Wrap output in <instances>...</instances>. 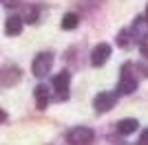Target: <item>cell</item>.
<instances>
[{
	"instance_id": "obj_12",
	"label": "cell",
	"mask_w": 148,
	"mask_h": 145,
	"mask_svg": "<svg viewBox=\"0 0 148 145\" xmlns=\"http://www.w3.org/2000/svg\"><path fill=\"white\" fill-rule=\"evenodd\" d=\"M22 22H29V24H33V22H38V7H27L25 9V18H22Z\"/></svg>"
},
{
	"instance_id": "obj_16",
	"label": "cell",
	"mask_w": 148,
	"mask_h": 145,
	"mask_svg": "<svg viewBox=\"0 0 148 145\" xmlns=\"http://www.w3.org/2000/svg\"><path fill=\"white\" fill-rule=\"evenodd\" d=\"M139 145H148V130H144L142 139H139Z\"/></svg>"
},
{
	"instance_id": "obj_9",
	"label": "cell",
	"mask_w": 148,
	"mask_h": 145,
	"mask_svg": "<svg viewBox=\"0 0 148 145\" xmlns=\"http://www.w3.org/2000/svg\"><path fill=\"white\" fill-rule=\"evenodd\" d=\"M139 127V123H137V119H122L117 123V132L122 134V136H128V134H133Z\"/></svg>"
},
{
	"instance_id": "obj_7",
	"label": "cell",
	"mask_w": 148,
	"mask_h": 145,
	"mask_svg": "<svg viewBox=\"0 0 148 145\" xmlns=\"http://www.w3.org/2000/svg\"><path fill=\"white\" fill-rule=\"evenodd\" d=\"M20 68L18 66H5L0 70V86H16L20 81Z\"/></svg>"
},
{
	"instance_id": "obj_2",
	"label": "cell",
	"mask_w": 148,
	"mask_h": 145,
	"mask_svg": "<svg viewBox=\"0 0 148 145\" xmlns=\"http://www.w3.org/2000/svg\"><path fill=\"white\" fill-rule=\"evenodd\" d=\"M51 66H53V55L51 53H38L33 64H31V72L36 77H44L51 70Z\"/></svg>"
},
{
	"instance_id": "obj_1",
	"label": "cell",
	"mask_w": 148,
	"mask_h": 145,
	"mask_svg": "<svg viewBox=\"0 0 148 145\" xmlns=\"http://www.w3.org/2000/svg\"><path fill=\"white\" fill-rule=\"evenodd\" d=\"M93 139H95V132L86 125H80V127H73L71 132L66 134V141L71 145H91Z\"/></svg>"
},
{
	"instance_id": "obj_18",
	"label": "cell",
	"mask_w": 148,
	"mask_h": 145,
	"mask_svg": "<svg viewBox=\"0 0 148 145\" xmlns=\"http://www.w3.org/2000/svg\"><path fill=\"white\" fill-rule=\"evenodd\" d=\"M146 20H148V7H146Z\"/></svg>"
},
{
	"instance_id": "obj_3",
	"label": "cell",
	"mask_w": 148,
	"mask_h": 145,
	"mask_svg": "<svg viewBox=\"0 0 148 145\" xmlns=\"http://www.w3.org/2000/svg\"><path fill=\"white\" fill-rule=\"evenodd\" d=\"M69 86H71V72L62 70L53 77V90H56V99L62 101L69 97Z\"/></svg>"
},
{
	"instance_id": "obj_17",
	"label": "cell",
	"mask_w": 148,
	"mask_h": 145,
	"mask_svg": "<svg viewBox=\"0 0 148 145\" xmlns=\"http://www.w3.org/2000/svg\"><path fill=\"white\" fill-rule=\"evenodd\" d=\"M5 121H7V112L0 108V123H5Z\"/></svg>"
},
{
	"instance_id": "obj_13",
	"label": "cell",
	"mask_w": 148,
	"mask_h": 145,
	"mask_svg": "<svg viewBox=\"0 0 148 145\" xmlns=\"http://www.w3.org/2000/svg\"><path fill=\"white\" fill-rule=\"evenodd\" d=\"M117 46H122V48H126V46H130V31H119V35H117Z\"/></svg>"
},
{
	"instance_id": "obj_6",
	"label": "cell",
	"mask_w": 148,
	"mask_h": 145,
	"mask_svg": "<svg viewBox=\"0 0 148 145\" xmlns=\"http://www.w3.org/2000/svg\"><path fill=\"white\" fill-rule=\"evenodd\" d=\"M108 55H111V46H108L106 42L97 44V46L91 51V64L95 68H97V66H104L106 60H108Z\"/></svg>"
},
{
	"instance_id": "obj_10",
	"label": "cell",
	"mask_w": 148,
	"mask_h": 145,
	"mask_svg": "<svg viewBox=\"0 0 148 145\" xmlns=\"http://www.w3.org/2000/svg\"><path fill=\"white\" fill-rule=\"evenodd\" d=\"M33 95H36L38 108H40V110H44V108H47V103H49V88H47L44 84H40V86H36Z\"/></svg>"
},
{
	"instance_id": "obj_15",
	"label": "cell",
	"mask_w": 148,
	"mask_h": 145,
	"mask_svg": "<svg viewBox=\"0 0 148 145\" xmlns=\"http://www.w3.org/2000/svg\"><path fill=\"white\" fill-rule=\"evenodd\" d=\"M0 2H2L5 7H9V9H11V7H18L22 0H0Z\"/></svg>"
},
{
	"instance_id": "obj_14",
	"label": "cell",
	"mask_w": 148,
	"mask_h": 145,
	"mask_svg": "<svg viewBox=\"0 0 148 145\" xmlns=\"http://www.w3.org/2000/svg\"><path fill=\"white\" fill-rule=\"evenodd\" d=\"M139 53H142L144 57L148 60V33L142 37V40H139Z\"/></svg>"
},
{
	"instance_id": "obj_5",
	"label": "cell",
	"mask_w": 148,
	"mask_h": 145,
	"mask_svg": "<svg viewBox=\"0 0 148 145\" xmlns=\"http://www.w3.org/2000/svg\"><path fill=\"white\" fill-rule=\"evenodd\" d=\"M115 103H117V95L115 92H99L93 99V108L97 112H108L111 108H115Z\"/></svg>"
},
{
	"instance_id": "obj_11",
	"label": "cell",
	"mask_w": 148,
	"mask_h": 145,
	"mask_svg": "<svg viewBox=\"0 0 148 145\" xmlns=\"http://www.w3.org/2000/svg\"><path fill=\"white\" fill-rule=\"evenodd\" d=\"M77 24H80V16H77V13H64V16H62V29L73 31Z\"/></svg>"
},
{
	"instance_id": "obj_4",
	"label": "cell",
	"mask_w": 148,
	"mask_h": 145,
	"mask_svg": "<svg viewBox=\"0 0 148 145\" xmlns=\"http://www.w3.org/2000/svg\"><path fill=\"white\" fill-rule=\"evenodd\" d=\"M130 68H133V64H124L122 68V79H119V86H117V90L122 95H130V92L137 90V79L135 75H130Z\"/></svg>"
},
{
	"instance_id": "obj_8",
	"label": "cell",
	"mask_w": 148,
	"mask_h": 145,
	"mask_svg": "<svg viewBox=\"0 0 148 145\" xmlns=\"http://www.w3.org/2000/svg\"><path fill=\"white\" fill-rule=\"evenodd\" d=\"M22 31V18L20 16H9L5 22V33L7 35H20Z\"/></svg>"
}]
</instances>
